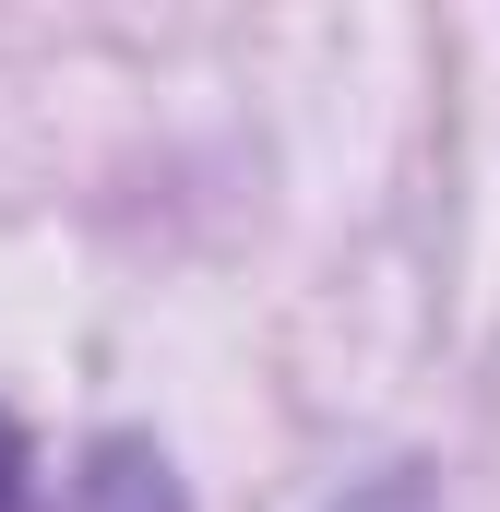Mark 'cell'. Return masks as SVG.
Segmentation results:
<instances>
[{
    "instance_id": "cell-3",
    "label": "cell",
    "mask_w": 500,
    "mask_h": 512,
    "mask_svg": "<svg viewBox=\"0 0 500 512\" xmlns=\"http://www.w3.org/2000/svg\"><path fill=\"white\" fill-rule=\"evenodd\" d=\"M0 512H24V429L0 417Z\"/></svg>"
},
{
    "instance_id": "cell-2",
    "label": "cell",
    "mask_w": 500,
    "mask_h": 512,
    "mask_svg": "<svg viewBox=\"0 0 500 512\" xmlns=\"http://www.w3.org/2000/svg\"><path fill=\"white\" fill-rule=\"evenodd\" d=\"M322 512H441V489H429L417 465H381V477H358V489H334Z\"/></svg>"
},
{
    "instance_id": "cell-1",
    "label": "cell",
    "mask_w": 500,
    "mask_h": 512,
    "mask_svg": "<svg viewBox=\"0 0 500 512\" xmlns=\"http://www.w3.org/2000/svg\"><path fill=\"white\" fill-rule=\"evenodd\" d=\"M60 512H191V501H179V465H167L143 429H108V441L84 453V477L60 489Z\"/></svg>"
}]
</instances>
